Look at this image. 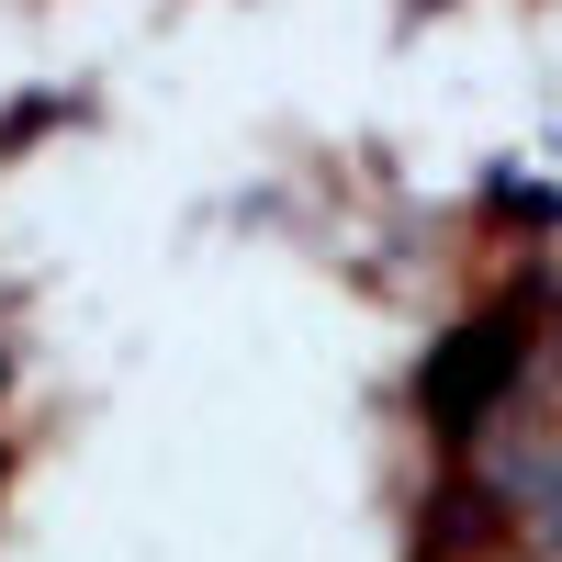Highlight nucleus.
Wrapping results in <instances>:
<instances>
[{
  "instance_id": "1",
  "label": "nucleus",
  "mask_w": 562,
  "mask_h": 562,
  "mask_svg": "<svg viewBox=\"0 0 562 562\" xmlns=\"http://www.w3.org/2000/svg\"><path fill=\"white\" fill-rule=\"evenodd\" d=\"M506 371H518V338H506V326H473V338L428 371V416H439L450 439H473L484 416H495V394H506Z\"/></svg>"
}]
</instances>
